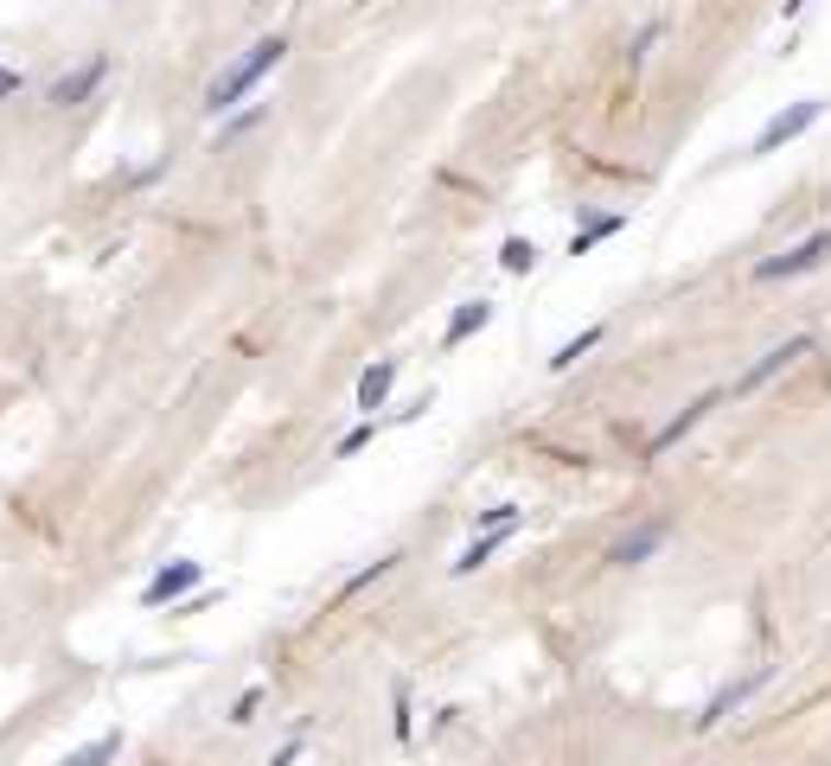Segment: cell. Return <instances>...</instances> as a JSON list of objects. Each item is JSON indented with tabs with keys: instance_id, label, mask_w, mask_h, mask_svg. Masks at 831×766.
I'll return each mask as SVG.
<instances>
[{
	"instance_id": "5b68a950",
	"label": "cell",
	"mask_w": 831,
	"mask_h": 766,
	"mask_svg": "<svg viewBox=\"0 0 831 766\" xmlns=\"http://www.w3.org/2000/svg\"><path fill=\"white\" fill-rule=\"evenodd\" d=\"M103 77H110V58L96 52V58H83L77 71L52 77V90H45V103H52V110H77V103H90V96L103 90Z\"/></svg>"
},
{
	"instance_id": "277c9868",
	"label": "cell",
	"mask_w": 831,
	"mask_h": 766,
	"mask_svg": "<svg viewBox=\"0 0 831 766\" xmlns=\"http://www.w3.org/2000/svg\"><path fill=\"white\" fill-rule=\"evenodd\" d=\"M826 255H831V230H812V237H806V243H794L787 255H767V262H755V282H794V275H812Z\"/></svg>"
},
{
	"instance_id": "2e32d148",
	"label": "cell",
	"mask_w": 831,
	"mask_h": 766,
	"mask_svg": "<svg viewBox=\"0 0 831 766\" xmlns=\"http://www.w3.org/2000/svg\"><path fill=\"white\" fill-rule=\"evenodd\" d=\"M499 268H505V275H531V268H537V243L505 237V243H499Z\"/></svg>"
},
{
	"instance_id": "603a6c76",
	"label": "cell",
	"mask_w": 831,
	"mask_h": 766,
	"mask_svg": "<svg viewBox=\"0 0 831 766\" xmlns=\"http://www.w3.org/2000/svg\"><path fill=\"white\" fill-rule=\"evenodd\" d=\"M20 90H26V77L13 71V65H0V103H7V96H20Z\"/></svg>"
},
{
	"instance_id": "8992f818",
	"label": "cell",
	"mask_w": 831,
	"mask_h": 766,
	"mask_svg": "<svg viewBox=\"0 0 831 766\" xmlns=\"http://www.w3.org/2000/svg\"><path fill=\"white\" fill-rule=\"evenodd\" d=\"M806 352H812V339H806V332H799V339H787V345H774V352H761L755 365L742 370V377H736V384H729L722 397H755V390H761V384H767V377H781V370H787V365H799Z\"/></svg>"
},
{
	"instance_id": "6da1fadb",
	"label": "cell",
	"mask_w": 831,
	"mask_h": 766,
	"mask_svg": "<svg viewBox=\"0 0 831 766\" xmlns=\"http://www.w3.org/2000/svg\"><path fill=\"white\" fill-rule=\"evenodd\" d=\"M282 58H288V38H282V33L257 38L243 58H230L225 71L205 83V103H198V110H205V115H230L237 103H250V96H257V83H263L269 71H282Z\"/></svg>"
},
{
	"instance_id": "ba28073f",
	"label": "cell",
	"mask_w": 831,
	"mask_h": 766,
	"mask_svg": "<svg viewBox=\"0 0 831 766\" xmlns=\"http://www.w3.org/2000/svg\"><path fill=\"white\" fill-rule=\"evenodd\" d=\"M397 370H403V358H378V365H365L358 390H352V409H365V415L378 422V409L390 402V390H397Z\"/></svg>"
},
{
	"instance_id": "7402d4cb",
	"label": "cell",
	"mask_w": 831,
	"mask_h": 766,
	"mask_svg": "<svg viewBox=\"0 0 831 766\" xmlns=\"http://www.w3.org/2000/svg\"><path fill=\"white\" fill-rule=\"evenodd\" d=\"M257 122H263V103H250V110H237V115H230V122H225V141H237V135H250Z\"/></svg>"
},
{
	"instance_id": "7c38bea8",
	"label": "cell",
	"mask_w": 831,
	"mask_h": 766,
	"mask_svg": "<svg viewBox=\"0 0 831 766\" xmlns=\"http://www.w3.org/2000/svg\"><path fill=\"white\" fill-rule=\"evenodd\" d=\"M761 684H767V671H755V677H742V684H729V690H717V696H710V702H704V716H697V729H717L722 716H729V709H742V702H749V696H755Z\"/></svg>"
},
{
	"instance_id": "30bf717a",
	"label": "cell",
	"mask_w": 831,
	"mask_h": 766,
	"mask_svg": "<svg viewBox=\"0 0 831 766\" xmlns=\"http://www.w3.org/2000/svg\"><path fill=\"white\" fill-rule=\"evenodd\" d=\"M487 327H492V300H460L454 320H448V332H442V352H460L474 332H487Z\"/></svg>"
},
{
	"instance_id": "4fadbf2b",
	"label": "cell",
	"mask_w": 831,
	"mask_h": 766,
	"mask_svg": "<svg viewBox=\"0 0 831 766\" xmlns=\"http://www.w3.org/2000/svg\"><path fill=\"white\" fill-rule=\"evenodd\" d=\"M621 230H627V218H621V211H602V218L576 224V237H569V255H589L595 243H607V237H621Z\"/></svg>"
},
{
	"instance_id": "3957f363",
	"label": "cell",
	"mask_w": 831,
	"mask_h": 766,
	"mask_svg": "<svg viewBox=\"0 0 831 766\" xmlns=\"http://www.w3.org/2000/svg\"><path fill=\"white\" fill-rule=\"evenodd\" d=\"M198 587H205V562L173 556V562H167V569H160L148 587H141V607H153V614H160V607H180V601H186V594H198Z\"/></svg>"
},
{
	"instance_id": "8fae6325",
	"label": "cell",
	"mask_w": 831,
	"mask_h": 766,
	"mask_svg": "<svg viewBox=\"0 0 831 766\" xmlns=\"http://www.w3.org/2000/svg\"><path fill=\"white\" fill-rule=\"evenodd\" d=\"M512 537H519V524H512V530H480L474 544L454 556V575H480V569H487V562H492V556H499L505 544H512Z\"/></svg>"
},
{
	"instance_id": "d6986e66",
	"label": "cell",
	"mask_w": 831,
	"mask_h": 766,
	"mask_svg": "<svg viewBox=\"0 0 831 766\" xmlns=\"http://www.w3.org/2000/svg\"><path fill=\"white\" fill-rule=\"evenodd\" d=\"M372 441H378V422H372V415H365V422H358V428H345V435H340V447H333V460H352V454H365V447H372Z\"/></svg>"
},
{
	"instance_id": "44dd1931",
	"label": "cell",
	"mask_w": 831,
	"mask_h": 766,
	"mask_svg": "<svg viewBox=\"0 0 831 766\" xmlns=\"http://www.w3.org/2000/svg\"><path fill=\"white\" fill-rule=\"evenodd\" d=\"M301 754H307V729H295L288 741H282V747H275V754H269V766H295Z\"/></svg>"
},
{
	"instance_id": "ffe728a7",
	"label": "cell",
	"mask_w": 831,
	"mask_h": 766,
	"mask_svg": "<svg viewBox=\"0 0 831 766\" xmlns=\"http://www.w3.org/2000/svg\"><path fill=\"white\" fill-rule=\"evenodd\" d=\"M257 709H263V684H250V690L237 696V702H230V729H250V722H257Z\"/></svg>"
},
{
	"instance_id": "7a4b0ae2",
	"label": "cell",
	"mask_w": 831,
	"mask_h": 766,
	"mask_svg": "<svg viewBox=\"0 0 831 766\" xmlns=\"http://www.w3.org/2000/svg\"><path fill=\"white\" fill-rule=\"evenodd\" d=\"M826 115V96H799L794 110H781V115H767L761 122V135H755V147H749V160H761V153H774V147H787V141H799L812 122Z\"/></svg>"
},
{
	"instance_id": "9c48e42d",
	"label": "cell",
	"mask_w": 831,
	"mask_h": 766,
	"mask_svg": "<svg viewBox=\"0 0 831 766\" xmlns=\"http://www.w3.org/2000/svg\"><path fill=\"white\" fill-rule=\"evenodd\" d=\"M665 537H672V524H665V517H652V524H640L634 537H621V544L607 549V562H614V569H634V562H646Z\"/></svg>"
},
{
	"instance_id": "9a60e30c",
	"label": "cell",
	"mask_w": 831,
	"mask_h": 766,
	"mask_svg": "<svg viewBox=\"0 0 831 766\" xmlns=\"http://www.w3.org/2000/svg\"><path fill=\"white\" fill-rule=\"evenodd\" d=\"M602 332H607V327H582V332H576V339H569V345H557V358H550V370H569V365H582V358H589V352L602 345Z\"/></svg>"
},
{
	"instance_id": "5bb4252c",
	"label": "cell",
	"mask_w": 831,
	"mask_h": 766,
	"mask_svg": "<svg viewBox=\"0 0 831 766\" xmlns=\"http://www.w3.org/2000/svg\"><path fill=\"white\" fill-rule=\"evenodd\" d=\"M122 741H128V734H122V729H110V734H96L90 747H77V754H65L58 766H110L115 754H122Z\"/></svg>"
},
{
	"instance_id": "ac0fdd59",
	"label": "cell",
	"mask_w": 831,
	"mask_h": 766,
	"mask_svg": "<svg viewBox=\"0 0 831 766\" xmlns=\"http://www.w3.org/2000/svg\"><path fill=\"white\" fill-rule=\"evenodd\" d=\"M390 734H397V741H410V734H416V709H410V684H397V690H390Z\"/></svg>"
},
{
	"instance_id": "52a82bcc",
	"label": "cell",
	"mask_w": 831,
	"mask_h": 766,
	"mask_svg": "<svg viewBox=\"0 0 831 766\" xmlns=\"http://www.w3.org/2000/svg\"><path fill=\"white\" fill-rule=\"evenodd\" d=\"M717 402H722V390H710V397H697V402H684L679 415H672V422H665L659 435L646 441V460H665V454H672V447H679V441L691 435V428H697V422H704V415H710Z\"/></svg>"
},
{
	"instance_id": "e0dca14e",
	"label": "cell",
	"mask_w": 831,
	"mask_h": 766,
	"mask_svg": "<svg viewBox=\"0 0 831 766\" xmlns=\"http://www.w3.org/2000/svg\"><path fill=\"white\" fill-rule=\"evenodd\" d=\"M397 562H403V549H390V556H378V562H365V569H358V575H352V582H345L340 594H345V601H352V594H365V587H372V582H384V575H390Z\"/></svg>"
}]
</instances>
